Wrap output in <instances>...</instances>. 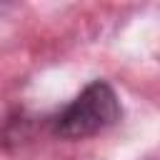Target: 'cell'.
Returning a JSON list of instances; mask_svg holds the SVG:
<instances>
[{
	"instance_id": "obj_1",
	"label": "cell",
	"mask_w": 160,
	"mask_h": 160,
	"mask_svg": "<svg viewBox=\"0 0 160 160\" xmlns=\"http://www.w3.org/2000/svg\"><path fill=\"white\" fill-rule=\"evenodd\" d=\"M118 118L120 102L115 90L105 80H95L52 118V132L65 140H82L115 125Z\"/></svg>"
}]
</instances>
